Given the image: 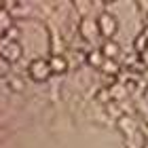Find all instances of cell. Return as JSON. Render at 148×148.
Masks as SVG:
<instances>
[{
	"instance_id": "obj_1",
	"label": "cell",
	"mask_w": 148,
	"mask_h": 148,
	"mask_svg": "<svg viewBox=\"0 0 148 148\" xmlns=\"http://www.w3.org/2000/svg\"><path fill=\"white\" fill-rule=\"evenodd\" d=\"M49 72H51L49 64L42 62V59H36V62H32V66H30V74H32V78H36V80H45L49 76Z\"/></svg>"
},
{
	"instance_id": "obj_2",
	"label": "cell",
	"mask_w": 148,
	"mask_h": 148,
	"mask_svg": "<svg viewBox=\"0 0 148 148\" xmlns=\"http://www.w3.org/2000/svg\"><path fill=\"white\" fill-rule=\"evenodd\" d=\"M19 55H21V49H19L17 42H9V45L2 49V57L6 59V62H15Z\"/></svg>"
},
{
	"instance_id": "obj_3",
	"label": "cell",
	"mask_w": 148,
	"mask_h": 148,
	"mask_svg": "<svg viewBox=\"0 0 148 148\" xmlns=\"http://www.w3.org/2000/svg\"><path fill=\"white\" fill-rule=\"evenodd\" d=\"M9 28H13L11 25V15L6 11H0V32H6Z\"/></svg>"
},
{
	"instance_id": "obj_4",
	"label": "cell",
	"mask_w": 148,
	"mask_h": 148,
	"mask_svg": "<svg viewBox=\"0 0 148 148\" xmlns=\"http://www.w3.org/2000/svg\"><path fill=\"white\" fill-rule=\"evenodd\" d=\"M49 68H51V70H55V72H62V70H66V62H64L62 57H53Z\"/></svg>"
},
{
	"instance_id": "obj_5",
	"label": "cell",
	"mask_w": 148,
	"mask_h": 148,
	"mask_svg": "<svg viewBox=\"0 0 148 148\" xmlns=\"http://www.w3.org/2000/svg\"><path fill=\"white\" fill-rule=\"evenodd\" d=\"M9 70H11V66H9V62L0 55V76H6L9 74Z\"/></svg>"
},
{
	"instance_id": "obj_6",
	"label": "cell",
	"mask_w": 148,
	"mask_h": 148,
	"mask_svg": "<svg viewBox=\"0 0 148 148\" xmlns=\"http://www.w3.org/2000/svg\"><path fill=\"white\" fill-rule=\"evenodd\" d=\"M9 87H11L13 91H21V89H23V83H21L19 78H11V80H9Z\"/></svg>"
},
{
	"instance_id": "obj_7",
	"label": "cell",
	"mask_w": 148,
	"mask_h": 148,
	"mask_svg": "<svg viewBox=\"0 0 148 148\" xmlns=\"http://www.w3.org/2000/svg\"><path fill=\"white\" fill-rule=\"evenodd\" d=\"M0 11H2V2H0Z\"/></svg>"
}]
</instances>
